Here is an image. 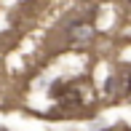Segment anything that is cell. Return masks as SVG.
<instances>
[{
	"mask_svg": "<svg viewBox=\"0 0 131 131\" xmlns=\"http://www.w3.org/2000/svg\"><path fill=\"white\" fill-rule=\"evenodd\" d=\"M123 94H126V96L131 99V72L126 75V78H123Z\"/></svg>",
	"mask_w": 131,
	"mask_h": 131,
	"instance_id": "3957f363",
	"label": "cell"
},
{
	"mask_svg": "<svg viewBox=\"0 0 131 131\" xmlns=\"http://www.w3.org/2000/svg\"><path fill=\"white\" fill-rule=\"evenodd\" d=\"M96 8L88 11V16H75L72 21L67 24V38L72 40V43H86V40H91L94 35H96Z\"/></svg>",
	"mask_w": 131,
	"mask_h": 131,
	"instance_id": "7a4b0ae2",
	"label": "cell"
},
{
	"mask_svg": "<svg viewBox=\"0 0 131 131\" xmlns=\"http://www.w3.org/2000/svg\"><path fill=\"white\" fill-rule=\"evenodd\" d=\"M0 131H5V128H0Z\"/></svg>",
	"mask_w": 131,
	"mask_h": 131,
	"instance_id": "5b68a950",
	"label": "cell"
},
{
	"mask_svg": "<svg viewBox=\"0 0 131 131\" xmlns=\"http://www.w3.org/2000/svg\"><path fill=\"white\" fill-rule=\"evenodd\" d=\"M51 99L56 102L62 110H75L83 104V91L78 83H67V80H56L51 86Z\"/></svg>",
	"mask_w": 131,
	"mask_h": 131,
	"instance_id": "6da1fadb",
	"label": "cell"
},
{
	"mask_svg": "<svg viewBox=\"0 0 131 131\" xmlns=\"http://www.w3.org/2000/svg\"><path fill=\"white\" fill-rule=\"evenodd\" d=\"M126 3H128V5H131V0H126Z\"/></svg>",
	"mask_w": 131,
	"mask_h": 131,
	"instance_id": "277c9868",
	"label": "cell"
}]
</instances>
